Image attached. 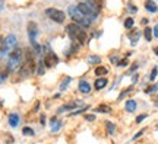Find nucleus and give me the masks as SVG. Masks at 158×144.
<instances>
[{
  "label": "nucleus",
  "instance_id": "f257e3e1",
  "mask_svg": "<svg viewBox=\"0 0 158 144\" xmlns=\"http://www.w3.org/2000/svg\"><path fill=\"white\" fill-rule=\"evenodd\" d=\"M68 16L75 23H78L79 26H82V28H89L91 23L94 22L91 18L85 16L82 12L78 9V6H69L68 7Z\"/></svg>",
  "mask_w": 158,
  "mask_h": 144
},
{
  "label": "nucleus",
  "instance_id": "f03ea898",
  "mask_svg": "<svg viewBox=\"0 0 158 144\" xmlns=\"http://www.w3.org/2000/svg\"><path fill=\"white\" fill-rule=\"evenodd\" d=\"M66 32H68V35L70 37V39L72 41H75V42H78L79 45H84L85 42H86V32L84 31V28L82 26H79L78 23H69L68 26H66Z\"/></svg>",
  "mask_w": 158,
  "mask_h": 144
},
{
  "label": "nucleus",
  "instance_id": "7ed1b4c3",
  "mask_svg": "<svg viewBox=\"0 0 158 144\" xmlns=\"http://www.w3.org/2000/svg\"><path fill=\"white\" fill-rule=\"evenodd\" d=\"M22 61H23V51L19 47H15L13 50H10L9 57H7V70L13 72V70L19 68L22 66Z\"/></svg>",
  "mask_w": 158,
  "mask_h": 144
},
{
  "label": "nucleus",
  "instance_id": "20e7f679",
  "mask_svg": "<svg viewBox=\"0 0 158 144\" xmlns=\"http://www.w3.org/2000/svg\"><path fill=\"white\" fill-rule=\"evenodd\" d=\"M44 13L56 23H63L66 21V13L63 10H60V9H56V7H47L44 10Z\"/></svg>",
  "mask_w": 158,
  "mask_h": 144
},
{
  "label": "nucleus",
  "instance_id": "39448f33",
  "mask_svg": "<svg viewBox=\"0 0 158 144\" xmlns=\"http://www.w3.org/2000/svg\"><path fill=\"white\" fill-rule=\"evenodd\" d=\"M27 32H28V38L31 42L37 41V37H38V25L35 22H29L28 26H27Z\"/></svg>",
  "mask_w": 158,
  "mask_h": 144
},
{
  "label": "nucleus",
  "instance_id": "423d86ee",
  "mask_svg": "<svg viewBox=\"0 0 158 144\" xmlns=\"http://www.w3.org/2000/svg\"><path fill=\"white\" fill-rule=\"evenodd\" d=\"M43 61H44L45 67H53V66H56L57 63H59V57L56 56V53H53V51H48V53H47V54L44 56Z\"/></svg>",
  "mask_w": 158,
  "mask_h": 144
},
{
  "label": "nucleus",
  "instance_id": "0eeeda50",
  "mask_svg": "<svg viewBox=\"0 0 158 144\" xmlns=\"http://www.w3.org/2000/svg\"><path fill=\"white\" fill-rule=\"evenodd\" d=\"M5 44H6V48H7V51H9V50H13V48L16 47V44H18L16 35L9 33L7 37H5Z\"/></svg>",
  "mask_w": 158,
  "mask_h": 144
},
{
  "label": "nucleus",
  "instance_id": "6e6552de",
  "mask_svg": "<svg viewBox=\"0 0 158 144\" xmlns=\"http://www.w3.org/2000/svg\"><path fill=\"white\" fill-rule=\"evenodd\" d=\"M7 121H9V125H10L12 128H16L18 125H19V121H21V119H19V115L13 112V114H9Z\"/></svg>",
  "mask_w": 158,
  "mask_h": 144
},
{
  "label": "nucleus",
  "instance_id": "1a4fd4ad",
  "mask_svg": "<svg viewBox=\"0 0 158 144\" xmlns=\"http://www.w3.org/2000/svg\"><path fill=\"white\" fill-rule=\"evenodd\" d=\"M78 89L81 93H85V95L91 93V84L88 83V82H85V80H81V82H79Z\"/></svg>",
  "mask_w": 158,
  "mask_h": 144
},
{
  "label": "nucleus",
  "instance_id": "9d476101",
  "mask_svg": "<svg viewBox=\"0 0 158 144\" xmlns=\"http://www.w3.org/2000/svg\"><path fill=\"white\" fill-rule=\"evenodd\" d=\"M139 37H141V32H139L138 29H130V33H129L130 44H132V45H136V42L139 41Z\"/></svg>",
  "mask_w": 158,
  "mask_h": 144
},
{
  "label": "nucleus",
  "instance_id": "9b49d317",
  "mask_svg": "<svg viewBox=\"0 0 158 144\" xmlns=\"http://www.w3.org/2000/svg\"><path fill=\"white\" fill-rule=\"evenodd\" d=\"M145 9H147L149 13H157L158 12V6L154 0H147L145 2Z\"/></svg>",
  "mask_w": 158,
  "mask_h": 144
},
{
  "label": "nucleus",
  "instance_id": "f8f14e48",
  "mask_svg": "<svg viewBox=\"0 0 158 144\" xmlns=\"http://www.w3.org/2000/svg\"><path fill=\"white\" fill-rule=\"evenodd\" d=\"M108 84V80L106 77H98L95 80V83H94V86H95L97 90H101V89H104L106 86Z\"/></svg>",
  "mask_w": 158,
  "mask_h": 144
},
{
  "label": "nucleus",
  "instance_id": "ddd939ff",
  "mask_svg": "<svg viewBox=\"0 0 158 144\" xmlns=\"http://www.w3.org/2000/svg\"><path fill=\"white\" fill-rule=\"evenodd\" d=\"M50 122H51V131H53V133H57V131L62 128V121H60V119H57L56 116H54V118H51Z\"/></svg>",
  "mask_w": 158,
  "mask_h": 144
},
{
  "label": "nucleus",
  "instance_id": "4468645a",
  "mask_svg": "<svg viewBox=\"0 0 158 144\" xmlns=\"http://www.w3.org/2000/svg\"><path fill=\"white\" fill-rule=\"evenodd\" d=\"M136 106H138V103H136V100L129 99V100H126V105H124V109H126L127 112H135V111H136Z\"/></svg>",
  "mask_w": 158,
  "mask_h": 144
},
{
  "label": "nucleus",
  "instance_id": "2eb2a0df",
  "mask_svg": "<svg viewBox=\"0 0 158 144\" xmlns=\"http://www.w3.org/2000/svg\"><path fill=\"white\" fill-rule=\"evenodd\" d=\"M95 76H98V77H104L106 74L108 73V70H107V67H104V66H98L95 68Z\"/></svg>",
  "mask_w": 158,
  "mask_h": 144
},
{
  "label": "nucleus",
  "instance_id": "dca6fc26",
  "mask_svg": "<svg viewBox=\"0 0 158 144\" xmlns=\"http://www.w3.org/2000/svg\"><path fill=\"white\" fill-rule=\"evenodd\" d=\"M88 63H89V64H100V63H101V57L92 54V56L88 57Z\"/></svg>",
  "mask_w": 158,
  "mask_h": 144
},
{
  "label": "nucleus",
  "instance_id": "f3484780",
  "mask_svg": "<svg viewBox=\"0 0 158 144\" xmlns=\"http://www.w3.org/2000/svg\"><path fill=\"white\" fill-rule=\"evenodd\" d=\"M106 128H107V133L110 134V135H113V134L116 133V125H114L113 122L107 121V122H106Z\"/></svg>",
  "mask_w": 158,
  "mask_h": 144
},
{
  "label": "nucleus",
  "instance_id": "a211bd4d",
  "mask_svg": "<svg viewBox=\"0 0 158 144\" xmlns=\"http://www.w3.org/2000/svg\"><path fill=\"white\" fill-rule=\"evenodd\" d=\"M70 80H72L70 77H64V79H63L62 83H60V86H59V88H60V90H66V89L69 88V83H70Z\"/></svg>",
  "mask_w": 158,
  "mask_h": 144
},
{
  "label": "nucleus",
  "instance_id": "6ab92c4d",
  "mask_svg": "<svg viewBox=\"0 0 158 144\" xmlns=\"http://www.w3.org/2000/svg\"><path fill=\"white\" fill-rule=\"evenodd\" d=\"M133 25H135L133 18H126V21H124V28L126 29H133Z\"/></svg>",
  "mask_w": 158,
  "mask_h": 144
},
{
  "label": "nucleus",
  "instance_id": "aec40b11",
  "mask_svg": "<svg viewBox=\"0 0 158 144\" xmlns=\"http://www.w3.org/2000/svg\"><path fill=\"white\" fill-rule=\"evenodd\" d=\"M143 35H145V39H147V41H151V39H152V29L149 28V26H147V28L143 29Z\"/></svg>",
  "mask_w": 158,
  "mask_h": 144
},
{
  "label": "nucleus",
  "instance_id": "412c9836",
  "mask_svg": "<svg viewBox=\"0 0 158 144\" xmlns=\"http://www.w3.org/2000/svg\"><path fill=\"white\" fill-rule=\"evenodd\" d=\"M44 70H45V64H44V61H43V60H40V61H38V68H37V73H38L40 76H41V74H44Z\"/></svg>",
  "mask_w": 158,
  "mask_h": 144
},
{
  "label": "nucleus",
  "instance_id": "4be33fe9",
  "mask_svg": "<svg viewBox=\"0 0 158 144\" xmlns=\"http://www.w3.org/2000/svg\"><path fill=\"white\" fill-rule=\"evenodd\" d=\"M22 134L23 135H28V137H32L34 135V130L32 128H29V127H23V130H22Z\"/></svg>",
  "mask_w": 158,
  "mask_h": 144
},
{
  "label": "nucleus",
  "instance_id": "5701e85b",
  "mask_svg": "<svg viewBox=\"0 0 158 144\" xmlns=\"http://www.w3.org/2000/svg\"><path fill=\"white\" fill-rule=\"evenodd\" d=\"M95 111L97 112H111V109H110V106L108 105H100L98 108H95Z\"/></svg>",
  "mask_w": 158,
  "mask_h": 144
},
{
  "label": "nucleus",
  "instance_id": "b1692460",
  "mask_svg": "<svg viewBox=\"0 0 158 144\" xmlns=\"http://www.w3.org/2000/svg\"><path fill=\"white\" fill-rule=\"evenodd\" d=\"M31 45H32V53H34V54H40V53H41V45L40 44H37V41H34V42H31Z\"/></svg>",
  "mask_w": 158,
  "mask_h": 144
},
{
  "label": "nucleus",
  "instance_id": "393cba45",
  "mask_svg": "<svg viewBox=\"0 0 158 144\" xmlns=\"http://www.w3.org/2000/svg\"><path fill=\"white\" fill-rule=\"evenodd\" d=\"M157 74H158V68H157V67H154L152 70H151V74H149V80H151V82H154V80H155V77H157Z\"/></svg>",
  "mask_w": 158,
  "mask_h": 144
},
{
  "label": "nucleus",
  "instance_id": "a878e982",
  "mask_svg": "<svg viewBox=\"0 0 158 144\" xmlns=\"http://www.w3.org/2000/svg\"><path fill=\"white\" fill-rule=\"evenodd\" d=\"M155 90H158L157 84H151V86H148V88L145 89V93H152V92H155Z\"/></svg>",
  "mask_w": 158,
  "mask_h": 144
},
{
  "label": "nucleus",
  "instance_id": "bb28decb",
  "mask_svg": "<svg viewBox=\"0 0 158 144\" xmlns=\"http://www.w3.org/2000/svg\"><path fill=\"white\" fill-rule=\"evenodd\" d=\"M130 90H132V86H130V88H127V89H126V90H123V92L120 93V96H118V100H122V99H123V98H124V96H126V95H127V93H129Z\"/></svg>",
  "mask_w": 158,
  "mask_h": 144
},
{
  "label": "nucleus",
  "instance_id": "cd10ccee",
  "mask_svg": "<svg viewBox=\"0 0 158 144\" xmlns=\"http://www.w3.org/2000/svg\"><path fill=\"white\" fill-rule=\"evenodd\" d=\"M127 9H129L132 13H136V12H138V7H136L133 3H127Z\"/></svg>",
  "mask_w": 158,
  "mask_h": 144
},
{
  "label": "nucleus",
  "instance_id": "c85d7f7f",
  "mask_svg": "<svg viewBox=\"0 0 158 144\" xmlns=\"http://www.w3.org/2000/svg\"><path fill=\"white\" fill-rule=\"evenodd\" d=\"M129 64V61H127V58H123V60H120V63H117L118 67H126Z\"/></svg>",
  "mask_w": 158,
  "mask_h": 144
},
{
  "label": "nucleus",
  "instance_id": "c756f323",
  "mask_svg": "<svg viewBox=\"0 0 158 144\" xmlns=\"http://www.w3.org/2000/svg\"><path fill=\"white\" fill-rule=\"evenodd\" d=\"M7 73H9V70H7V68H6V72H3V73L0 72V83H2V82L7 77Z\"/></svg>",
  "mask_w": 158,
  "mask_h": 144
},
{
  "label": "nucleus",
  "instance_id": "7c9ffc66",
  "mask_svg": "<svg viewBox=\"0 0 158 144\" xmlns=\"http://www.w3.org/2000/svg\"><path fill=\"white\" fill-rule=\"evenodd\" d=\"M145 118H147V114H142V115H139L138 118H136V124H141V122L143 121Z\"/></svg>",
  "mask_w": 158,
  "mask_h": 144
},
{
  "label": "nucleus",
  "instance_id": "2f4dec72",
  "mask_svg": "<svg viewBox=\"0 0 158 144\" xmlns=\"http://www.w3.org/2000/svg\"><path fill=\"white\" fill-rule=\"evenodd\" d=\"M89 106H84L82 109H78V111H75V112H72V115H78V114H82V112H85L86 109H88Z\"/></svg>",
  "mask_w": 158,
  "mask_h": 144
},
{
  "label": "nucleus",
  "instance_id": "473e14b6",
  "mask_svg": "<svg viewBox=\"0 0 158 144\" xmlns=\"http://www.w3.org/2000/svg\"><path fill=\"white\" fill-rule=\"evenodd\" d=\"M85 119H86V121H95V115H85Z\"/></svg>",
  "mask_w": 158,
  "mask_h": 144
},
{
  "label": "nucleus",
  "instance_id": "72a5a7b5",
  "mask_svg": "<svg viewBox=\"0 0 158 144\" xmlns=\"http://www.w3.org/2000/svg\"><path fill=\"white\" fill-rule=\"evenodd\" d=\"M154 37H155V38H158V25H155V26H154Z\"/></svg>",
  "mask_w": 158,
  "mask_h": 144
},
{
  "label": "nucleus",
  "instance_id": "f704fd0d",
  "mask_svg": "<svg viewBox=\"0 0 158 144\" xmlns=\"http://www.w3.org/2000/svg\"><path fill=\"white\" fill-rule=\"evenodd\" d=\"M143 131H145V130H142V131H141V133H138V134H136V135H135V137H133V140H136V138H139V137H141V135H142V134H143Z\"/></svg>",
  "mask_w": 158,
  "mask_h": 144
},
{
  "label": "nucleus",
  "instance_id": "c9c22d12",
  "mask_svg": "<svg viewBox=\"0 0 158 144\" xmlns=\"http://www.w3.org/2000/svg\"><path fill=\"white\" fill-rule=\"evenodd\" d=\"M110 60H111V63H113V64H117V57H111Z\"/></svg>",
  "mask_w": 158,
  "mask_h": 144
},
{
  "label": "nucleus",
  "instance_id": "e433bc0d",
  "mask_svg": "<svg viewBox=\"0 0 158 144\" xmlns=\"http://www.w3.org/2000/svg\"><path fill=\"white\" fill-rule=\"evenodd\" d=\"M41 124H43V125H44V124H45V116H44V115L41 116Z\"/></svg>",
  "mask_w": 158,
  "mask_h": 144
},
{
  "label": "nucleus",
  "instance_id": "4c0bfd02",
  "mask_svg": "<svg viewBox=\"0 0 158 144\" xmlns=\"http://www.w3.org/2000/svg\"><path fill=\"white\" fill-rule=\"evenodd\" d=\"M3 10V2H2V0H0V12Z\"/></svg>",
  "mask_w": 158,
  "mask_h": 144
},
{
  "label": "nucleus",
  "instance_id": "58836bf2",
  "mask_svg": "<svg viewBox=\"0 0 158 144\" xmlns=\"http://www.w3.org/2000/svg\"><path fill=\"white\" fill-rule=\"evenodd\" d=\"M154 53H155V56H158V47H155V48H154Z\"/></svg>",
  "mask_w": 158,
  "mask_h": 144
}]
</instances>
